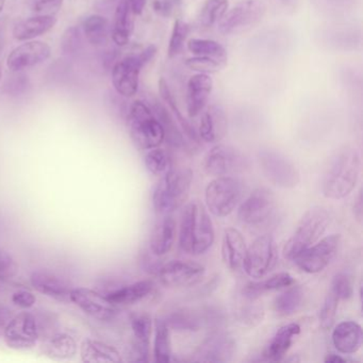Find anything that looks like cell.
I'll use <instances>...</instances> for the list:
<instances>
[{"label": "cell", "mask_w": 363, "mask_h": 363, "mask_svg": "<svg viewBox=\"0 0 363 363\" xmlns=\"http://www.w3.org/2000/svg\"><path fill=\"white\" fill-rule=\"evenodd\" d=\"M277 260L275 240L269 235H261L246 250L242 269L250 277L261 279L273 271Z\"/></svg>", "instance_id": "9"}, {"label": "cell", "mask_w": 363, "mask_h": 363, "mask_svg": "<svg viewBox=\"0 0 363 363\" xmlns=\"http://www.w3.org/2000/svg\"><path fill=\"white\" fill-rule=\"evenodd\" d=\"M128 128L133 143L143 150L159 147L165 140L164 129L152 109L141 101L131 105Z\"/></svg>", "instance_id": "5"}, {"label": "cell", "mask_w": 363, "mask_h": 363, "mask_svg": "<svg viewBox=\"0 0 363 363\" xmlns=\"http://www.w3.org/2000/svg\"><path fill=\"white\" fill-rule=\"evenodd\" d=\"M206 269L193 261L173 260L159 267L157 275L165 288H186L201 281Z\"/></svg>", "instance_id": "13"}, {"label": "cell", "mask_w": 363, "mask_h": 363, "mask_svg": "<svg viewBox=\"0 0 363 363\" xmlns=\"http://www.w3.org/2000/svg\"><path fill=\"white\" fill-rule=\"evenodd\" d=\"M329 38V44L335 46V48H347V45H356L357 39H359V35H357L356 30H346L343 29H333V31L326 35Z\"/></svg>", "instance_id": "47"}, {"label": "cell", "mask_w": 363, "mask_h": 363, "mask_svg": "<svg viewBox=\"0 0 363 363\" xmlns=\"http://www.w3.org/2000/svg\"><path fill=\"white\" fill-rule=\"evenodd\" d=\"M169 328L177 331H199L203 327L201 313L190 309H177L164 318Z\"/></svg>", "instance_id": "34"}, {"label": "cell", "mask_w": 363, "mask_h": 363, "mask_svg": "<svg viewBox=\"0 0 363 363\" xmlns=\"http://www.w3.org/2000/svg\"><path fill=\"white\" fill-rule=\"evenodd\" d=\"M245 240L235 228H227L223 235L222 255L225 264L233 272H238L243 267L244 257L246 254Z\"/></svg>", "instance_id": "26"}, {"label": "cell", "mask_w": 363, "mask_h": 363, "mask_svg": "<svg viewBox=\"0 0 363 363\" xmlns=\"http://www.w3.org/2000/svg\"><path fill=\"white\" fill-rule=\"evenodd\" d=\"M71 301L92 318L109 320L118 313L116 306L110 303L105 295L88 288H73Z\"/></svg>", "instance_id": "18"}, {"label": "cell", "mask_w": 363, "mask_h": 363, "mask_svg": "<svg viewBox=\"0 0 363 363\" xmlns=\"http://www.w3.org/2000/svg\"><path fill=\"white\" fill-rule=\"evenodd\" d=\"M80 46L79 30L75 27L67 29L62 38V50L65 54H74Z\"/></svg>", "instance_id": "50"}, {"label": "cell", "mask_w": 363, "mask_h": 363, "mask_svg": "<svg viewBox=\"0 0 363 363\" xmlns=\"http://www.w3.org/2000/svg\"><path fill=\"white\" fill-rule=\"evenodd\" d=\"M258 162L263 175L274 186L293 189L301 182V172L296 165L278 150H261L258 152Z\"/></svg>", "instance_id": "7"}, {"label": "cell", "mask_w": 363, "mask_h": 363, "mask_svg": "<svg viewBox=\"0 0 363 363\" xmlns=\"http://www.w3.org/2000/svg\"><path fill=\"white\" fill-rule=\"evenodd\" d=\"M159 91H160L161 97H162L164 103L167 104V106L171 108L176 121H177L178 124L180 125L182 130L186 133V137H188L189 139L192 140L194 143H199V135H197L196 131H195L194 127H192L190 122L186 121V118H184V116H182L179 108H178L177 101H176L175 97H174L169 84H167V82H165L163 78L162 79H160V82H159Z\"/></svg>", "instance_id": "37"}, {"label": "cell", "mask_w": 363, "mask_h": 363, "mask_svg": "<svg viewBox=\"0 0 363 363\" xmlns=\"http://www.w3.org/2000/svg\"><path fill=\"white\" fill-rule=\"evenodd\" d=\"M12 301L18 307L28 309V308H31L35 305V301H37V297H35L33 293L29 292V291L21 290L14 293L13 296H12Z\"/></svg>", "instance_id": "54"}, {"label": "cell", "mask_w": 363, "mask_h": 363, "mask_svg": "<svg viewBox=\"0 0 363 363\" xmlns=\"http://www.w3.org/2000/svg\"><path fill=\"white\" fill-rule=\"evenodd\" d=\"M18 273V264L13 257L0 248V281H7Z\"/></svg>", "instance_id": "49"}, {"label": "cell", "mask_w": 363, "mask_h": 363, "mask_svg": "<svg viewBox=\"0 0 363 363\" xmlns=\"http://www.w3.org/2000/svg\"><path fill=\"white\" fill-rule=\"evenodd\" d=\"M155 284L152 280H141L110 291L105 296L113 305H133L152 294Z\"/></svg>", "instance_id": "28"}, {"label": "cell", "mask_w": 363, "mask_h": 363, "mask_svg": "<svg viewBox=\"0 0 363 363\" xmlns=\"http://www.w3.org/2000/svg\"><path fill=\"white\" fill-rule=\"evenodd\" d=\"M235 344L233 335L216 331L207 337L192 357L194 362H229L235 356Z\"/></svg>", "instance_id": "15"}, {"label": "cell", "mask_w": 363, "mask_h": 363, "mask_svg": "<svg viewBox=\"0 0 363 363\" xmlns=\"http://www.w3.org/2000/svg\"><path fill=\"white\" fill-rule=\"evenodd\" d=\"M340 244L341 235H327L301 252L293 261L305 273H320L330 264L339 250Z\"/></svg>", "instance_id": "10"}, {"label": "cell", "mask_w": 363, "mask_h": 363, "mask_svg": "<svg viewBox=\"0 0 363 363\" xmlns=\"http://www.w3.org/2000/svg\"><path fill=\"white\" fill-rule=\"evenodd\" d=\"M190 30V25L186 24V22L179 20V18L174 23L173 31H172L171 40H169V50H167L169 58H174L182 52Z\"/></svg>", "instance_id": "43"}, {"label": "cell", "mask_w": 363, "mask_h": 363, "mask_svg": "<svg viewBox=\"0 0 363 363\" xmlns=\"http://www.w3.org/2000/svg\"><path fill=\"white\" fill-rule=\"evenodd\" d=\"M78 346L73 337L67 333H57L46 344L45 352L54 359L73 358L77 354Z\"/></svg>", "instance_id": "36"}, {"label": "cell", "mask_w": 363, "mask_h": 363, "mask_svg": "<svg viewBox=\"0 0 363 363\" xmlns=\"http://www.w3.org/2000/svg\"><path fill=\"white\" fill-rule=\"evenodd\" d=\"M154 357L157 363H167L172 358L171 328L164 318L155 322Z\"/></svg>", "instance_id": "33"}, {"label": "cell", "mask_w": 363, "mask_h": 363, "mask_svg": "<svg viewBox=\"0 0 363 363\" xmlns=\"http://www.w3.org/2000/svg\"><path fill=\"white\" fill-rule=\"evenodd\" d=\"M80 357L86 363H118L123 360L120 352L116 347L92 339L82 341Z\"/></svg>", "instance_id": "29"}, {"label": "cell", "mask_w": 363, "mask_h": 363, "mask_svg": "<svg viewBox=\"0 0 363 363\" xmlns=\"http://www.w3.org/2000/svg\"><path fill=\"white\" fill-rule=\"evenodd\" d=\"M331 216L326 208L315 206L308 210L284 248V256L293 261L301 252L318 241L330 224Z\"/></svg>", "instance_id": "4"}, {"label": "cell", "mask_w": 363, "mask_h": 363, "mask_svg": "<svg viewBox=\"0 0 363 363\" xmlns=\"http://www.w3.org/2000/svg\"><path fill=\"white\" fill-rule=\"evenodd\" d=\"M145 67L139 55L128 56L114 65L112 84L118 94L133 97L139 90L140 74Z\"/></svg>", "instance_id": "16"}, {"label": "cell", "mask_w": 363, "mask_h": 363, "mask_svg": "<svg viewBox=\"0 0 363 363\" xmlns=\"http://www.w3.org/2000/svg\"><path fill=\"white\" fill-rule=\"evenodd\" d=\"M227 0H206L199 14V23L205 28L218 24L228 11Z\"/></svg>", "instance_id": "40"}, {"label": "cell", "mask_w": 363, "mask_h": 363, "mask_svg": "<svg viewBox=\"0 0 363 363\" xmlns=\"http://www.w3.org/2000/svg\"><path fill=\"white\" fill-rule=\"evenodd\" d=\"M213 90V80L208 74L192 76L186 89V111L191 118H196L207 106Z\"/></svg>", "instance_id": "19"}, {"label": "cell", "mask_w": 363, "mask_h": 363, "mask_svg": "<svg viewBox=\"0 0 363 363\" xmlns=\"http://www.w3.org/2000/svg\"><path fill=\"white\" fill-rule=\"evenodd\" d=\"M6 6V0H0V13L3 12L4 8Z\"/></svg>", "instance_id": "60"}, {"label": "cell", "mask_w": 363, "mask_h": 363, "mask_svg": "<svg viewBox=\"0 0 363 363\" xmlns=\"http://www.w3.org/2000/svg\"><path fill=\"white\" fill-rule=\"evenodd\" d=\"M135 12L129 0H121L116 6L111 28V38L118 46H126L135 29Z\"/></svg>", "instance_id": "25"}, {"label": "cell", "mask_w": 363, "mask_h": 363, "mask_svg": "<svg viewBox=\"0 0 363 363\" xmlns=\"http://www.w3.org/2000/svg\"><path fill=\"white\" fill-rule=\"evenodd\" d=\"M216 240L213 224L207 208L199 201L189 203L182 212L179 247L192 256H201L211 248Z\"/></svg>", "instance_id": "1"}, {"label": "cell", "mask_w": 363, "mask_h": 363, "mask_svg": "<svg viewBox=\"0 0 363 363\" xmlns=\"http://www.w3.org/2000/svg\"><path fill=\"white\" fill-rule=\"evenodd\" d=\"M6 343L13 350H27L37 344L39 328L33 314L22 312L12 318L4 329Z\"/></svg>", "instance_id": "14"}, {"label": "cell", "mask_w": 363, "mask_h": 363, "mask_svg": "<svg viewBox=\"0 0 363 363\" xmlns=\"http://www.w3.org/2000/svg\"><path fill=\"white\" fill-rule=\"evenodd\" d=\"M131 328L135 337L133 360L147 362L150 360V341L152 331V320L150 314H135L131 318Z\"/></svg>", "instance_id": "23"}, {"label": "cell", "mask_w": 363, "mask_h": 363, "mask_svg": "<svg viewBox=\"0 0 363 363\" xmlns=\"http://www.w3.org/2000/svg\"><path fill=\"white\" fill-rule=\"evenodd\" d=\"M288 290L276 297L274 308L279 315L289 316L301 308L303 299V291L299 286H288Z\"/></svg>", "instance_id": "38"}, {"label": "cell", "mask_w": 363, "mask_h": 363, "mask_svg": "<svg viewBox=\"0 0 363 363\" xmlns=\"http://www.w3.org/2000/svg\"><path fill=\"white\" fill-rule=\"evenodd\" d=\"M311 4L320 13L339 16L352 11L358 0H311Z\"/></svg>", "instance_id": "42"}, {"label": "cell", "mask_w": 363, "mask_h": 363, "mask_svg": "<svg viewBox=\"0 0 363 363\" xmlns=\"http://www.w3.org/2000/svg\"><path fill=\"white\" fill-rule=\"evenodd\" d=\"M299 333H301V326L296 323H290L280 327L263 352V360H281L292 346L295 337H297Z\"/></svg>", "instance_id": "27"}, {"label": "cell", "mask_w": 363, "mask_h": 363, "mask_svg": "<svg viewBox=\"0 0 363 363\" xmlns=\"http://www.w3.org/2000/svg\"><path fill=\"white\" fill-rule=\"evenodd\" d=\"M176 239V222L172 214L158 218L150 233V250L156 257L167 255L173 247Z\"/></svg>", "instance_id": "22"}, {"label": "cell", "mask_w": 363, "mask_h": 363, "mask_svg": "<svg viewBox=\"0 0 363 363\" xmlns=\"http://www.w3.org/2000/svg\"><path fill=\"white\" fill-rule=\"evenodd\" d=\"M333 346L344 354H354L362 345V328L354 320L339 323L331 335Z\"/></svg>", "instance_id": "24"}, {"label": "cell", "mask_w": 363, "mask_h": 363, "mask_svg": "<svg viewBox=\"0 0 363 363\" xmlns=\"http://www.w3.org/2000/svg\"><path fill=\"white\" fill-rule=\"evenodd\" d=\"M56 24V16H33L18 22L12 33L18 41H31L52 30Z\"/></svg>", "instance_id": "30"}, {"label": "cell", "mask_w": 363, "mask_h": 363, "mask_svg": "<svg viewBox=\"0 0 363 363\" xmlns=\"http://www.w3.org/2000/svg\"><path fill=\"white\" fill-rule=\"evenodd\" d=\"M228 130V118L224 108L220 105H211L201 116L199 125V139L206 143H218L224 139Z\"/></svg>", "instance_id": "20"}, {"label": "cell", "mask_w": 363, "mask_h": 363, "mask_svg": "<svg viewBox=\"0 0 363 363\" xmlns=\"http://www.w3.org/2000/svg\"><path fill=\"white\" fill-rule=\"evenodd\" d=\"M186 45L194 56L205 57L227 63L228 55L224 46L218 42L208 39H191Z\"/></svg>", "instance_id": "35"}, {"label": "cell", "mask_w": 363, "mask_h": 363, "mask_svg": "<svg viewBox=\"0 0 363 363\" xmlns=\"http://www.w3.org/2000/svg\"><path fill=\"white\" fill-rule=\"evenodd\" d=\"M62 5L63 0H33L31 12L35 16H56Z\"/></svg>", "instance_id": "48"}, {"label": "cell", "mask_w": 363, "mask_h": 363, "mask_svg": "<svg viewBox=\"0 0 363 363\" xmlns=\"http://www.w3.org/2000/svg\"><path fill=\"white\" fill-rule=\"evenodd\" d=\"M0 78H1V71H0Z\"/></svg>", "instance_id": "61"}, {"label": "cell", "mask_w": 363, "mask_h": 363, "mask_svg": "<svg viewBox=\"0 0 363 363\" xmlns=\"http://www.w3.org/2000/svg\"><path fill=\"white\" fill-rule=\"evenodd\" d=\"M269 1L284 11H293L298 5V0H269Z\"/></svg>", "instance_id": "55"}, {"label": "cell", "mask_w": 363, "mask_h": 363, "mask_svg": "<svg viewBox=\"0 0 363 363\" xmlns=\"http://www.w3.org/2000/svg\"><path fill=\"white\" fill-rule=\"evenodd\" d=\"M247 158L238 148L218 144L214 146L203 160L206 173L214 177L233 176L247 167Z\"/></svg>", "instance_id": "11"}, {"label": "cell", "mask_w": 363, "mask_h": 363, "mask_svg": "<svg viewBox=\"0 0 363 363\" xmlns=\"http://www.w3.org/2000/svg\"><path fill=\"white\" fill-rule=\"evenodd\" d=\"M295 280L289 273H278L267 279L252 281L242 289V296L247 299H258L262 295L272 291L280 290L293 286Z\"/></svg>", "instance_id": "31"}, {"label": "cell", "mask_w": 363, "mask_h": 363, "mask_svg": "<svg viewBox=\"0 0 363 363\" xmlns=\"http://www.w3.org/2000/svg\"><path fill=\"white\" fill-rule=\"evenodd\" d=\"M193 182V172L189 167L172 169L157 184L152 193V206L160 216L172 214L188 201Z\"/></svg>", "instance_id": "3"}, {"label": "cell", "mask_w": 363, "mask_h": 363, "mask_svg": "<svg viewBox=\"0 0 363 363\" xmlns=\"http://www.w3.org/2000/svg\"><path fill=\"white\" fill-rule=\"evenodd\" d=\"M203 325L208 327H220L225 322V315L222 310L216 307H206L201 312Z\"/></svg>", "instance_id": "51"}, {"label": "cell", "mask_w": 363, "mask_h": 363, "mask_svg": "<svg viewBox=\"0 0 363 363\" xmlns=\"http://www.w3.org/2000/svg\"><path fill=\"white\" fill-rule=\"evenodd\" d=\"M345 359L342 358L340 354H327L326 358H325V362H329V363H341V362H345Z\"/></svg>", "instance_id": "59"}, {"label": "cell", "mask_w": 363, "mask_h": 363, "mask_svg": "<svg viewBox=\"0 0 363 363\" xmlns=\"http://www.w3.org/2000/svg\"><path fill=\"white\" fill-rule=\"evenodd\" d=\"M277 201L273 191L258 188L250 193L247 199L240 203L238 218L243 224L256 226L263 224L275 212Z\"/></svg>", "instance_id": "12"}, {"label": "cell", "mask_w": 363, "mask_h": 363, "mask_svg": "<svg viewBox=\"0 0 363 363\" xmlns=\"http://www.w3.org/2000/svg\"><path fill=\"white\" fill-rule=\"evenodd\" d=\"M361 158L358 150L345 146L331 159L322 180V192L326 199H342L356 188L360 175Z\"/></svg>", "instance_id": "2"}, {"label": "cell", "mask_w": 363, "mask_h": 363, "mask_svg": "<svg viewBox=\"0 0 363 363\" xmlns=\"http://www.w3.org/2000/svg\"><path fill=\"white\" fill-rule=\"evenodd\" d=\"M82 30L89 43L94 46L106 45L111 35L109 21L99 14H93L86 18L82 24Z\"/></svg>", "instance_id": "32"}, {"label": "cell", "mask_w": 363, "mask_h": 363, "mask_svg": "<svg viewBox=\"0 0 363 363\" xmlns=\"http://www.w3.org/2000/svg\"><path fill=\"white\" fill-rule=\"evenodd\" d=\"M154 113L156 114L157 118L162 125L163 129H164L165 139H167L169 143L174 147H184L186 145L184 137L176 125L175 118L172 116L169 110H167L162 104L156 103Z\"/></svg>", "instance_id": "39"}, {"label": "cell", "mask_w": 363, "mask_h": 363, "mask_svg": "<svg viewBox=\"0 0 363 363\" xmlns=\"http://www.w3.org/2000/svg\"><path fill=\"white\" fill-rule=\"evenodd\" d=\"M180 0H155L154 11L163 18H169L177 9Z\"/></svg>", "instance_id": "53"}, {"label": "cell", "mask_w": 363, "mask_h": 363, "mask_svg": "<svg viewBox=\"0 0 363 363\" xmlns=\"http://www.w3.org/2000/svg\"><path fill=\"white\" fill-rule=\"evenodd\" d=\"M52 55L48 44L41 41H27L14 48L7 58L8 69L14 73L33 69L48 61Z\"/></svg>", "instance_id": "17"}, {"label": "cell", "mask_w": 363, "mask_h": 363, "mask_svg": "<svg viewBox=\"0 0 363 363\" xmlns=\"http://www.w3.org/2000/svg\"><path fill=\"white\" fill-rule=\"evenodd\" d=\"M129 1H130L131 8H133L135 16H139L143 12L146 3H147V0H129Z\"/></svg>", "instance_id": "57"}, {"label": "cell", "mask_w": 363, "mask_h": 363, "mask_svg": "<svg viewBox=\"0 0 363 363\" xmlns=\"http://www.w3.org/2000/svg\"><path fill=\"white\" fill-rule=\"evenodd\" d=\"M243 197V184L233 176H222L212 180L206 188V208L218 218L235 211Z\"/></svg>", "instance_id": "6"}, {"label": "cell", "mask_w": 363, "mask_h": 363, "mask_svg": "<svg viewBox=\"0 0 363 363\" xmlns=\"http://www.w3.org/2000/svg\"><path fill=\"white\" fill-rule=\"evenodd\" d=\"M145 165L152 175L163 176L173 169V160L167 150L156 147L145 155Z\"/></svg>", "instance_id": "41"}, {"label": "cell", "mask_w": 363, "mask_h": 363, "mask_svg": "<svg viewBox=\"0 0 363 363\" xmlns=\"http://www.w3.org/2000/svg\"><path fill=\"white\" fill-rule=\"evenodd\" d=\"M339 301V297L329 289L320 311V324L322 328L329 329L333 327L335 315H337Z\"/></svg>", "instance_id": "44"}, {"label": "cell", "mask_w": 363, "mask_h": 363, "mask_svg": "<svg viewBox=\"0 0 363 363\" xmlns=\"http://www.w3.org/2000/svg\"><path fill=\"white\" fill-rule=\"evenodd\" d=\"M265 13L267 6L261 0H244L226 12L218 23V29L223 35H240L257 26Z\"/></svg>", "instance_id": "8"}, {"label": "cell", "mask_w": 363, "mask_h": 363, "mask_svg": "<svg viewBox=\"0 0 363 363\" xmlns=\"http://www.w3.org/2000/svg\"><path fill=\"white\" fill-rule=\"evenodd\" d=\"M186 67L192 71L199 72V73L208 74L216 73L220 71L226 67L227 63L220 62V61L214 60L211 58H205V57H193L188 59L186 62Z\"/></svg>", "instance_id": "45"}, {"label": "cell", "mask_w": 363, "mask_h": 363, "mask_svg": "<svg viewBox=\"0 0 363 363\" xmlns=\"http://www.w3.org/2000/svg\"><path fill=\"white\" fill-rule=\"evenodd\" d=\"M239 318L245 324L255 325L263 318L262 308L257 305H248L240 309Z\"/></svg>", "instance_id": "52"}, {"label": "cell", "mask_w": 363, "mask_h": 363, "mask_svg": "<svg viewBox=\"0 0 363 363\" xmlns=\"http://www.w3.org/2000/svg\"><path fill=\"white\" fill-rule=\"evenodd\" d=\"M31 286L42 294L62 303L71 301L73 290L67 280L48 271L33 272L30 276Z\"/></svg>", "instance_id": "21"}, {"label": "cell", "mask_w": 363, "mask_h": 363, "mask_svg": "<svg viewBox=\"0 0 363 363\" xmlns=\"http://www.w3.org/2000/svg\"><path fill=\"white\" fill-rule=\"evenodd\" d=\"M330 290L339 297L340 301L350 299L354 294L352 279L347 274L339 273L333 278Z\"/></svg>", "instance_id": "46"}, {"label": "cell", "mask_w": 363, "mask_h": 363, "mask_svg": "<svg viewBox=\"0 0 363 363\" xmlns=\"http://www.w3.org/2000/svg\"><path fill=\"white\" fill-rule=\"evenodd\" d=\"M354 216L358 222L362 220V194L359 192L358 197H357L356 201L354 203Z\"/></svg>", "instance_id": "56"}, {"label": "cell", "mask_w": 363, "mask_h": 363, "mask_svg": "<svg viewBox=\"0 0 363 363\" xmlns=\"http://www.w3.org/2000/svg\"><path fill=\"white\" fill-rule=\"evenodd\" d=\"M11 320L10 312L5 308H0V331L5 329L6 325Z\"/></svg>", "instance_id": "58"}]
</instances>
